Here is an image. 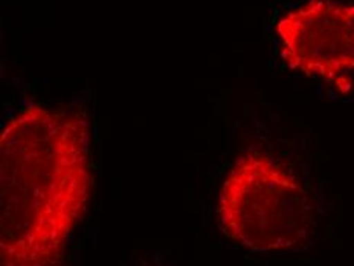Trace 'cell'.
<instances>
[{
	"mask_svg": "<svg viewBox=\"0 0 354 266\" xmlns=\"http://www.w3.org/2000/svg\"><path fill=\"white\" fill-rule=\"evenodd\" d=\"M88 120L26 106L0 135V266H62L93 187Z\"/></svg>",
	"mask_w": 354,
	"mask_h": 266,
	"instance_id": "cell-1",
	"label": "cell"
},
{
	"mask_svg": "<svg viewBox=\"0 0 354 266\" xmlns=\"http://www.w3.org/2000/svg\"><path fill=\"white\" fill-rule=\"evenodd\" d=\"M217 218L227 238L260 253L299 248L313 230L304 187L275 159L257 152L241 154L226 175Z\"/></svg>",
	"mask_w": 354,
	"mask_h": 266,
	"instance_id": "cell-2",
	"label": "cell"
},
{
	"mask_svg": "<svg viewBox=\"0 0 354 266\" xmlns=\"http://www.w3.org/2000/svg\"><path fill=\"white\" fill-rule=\"evenodd\" d=\"M287 68L348 92L354 80V2L304 0L275 25Z\"/></svg>",
	"mask_w": 354,
	"mask_h": 266,
	"instance_id": "cell-3",
	"label": "cell"
}]
</instances>
